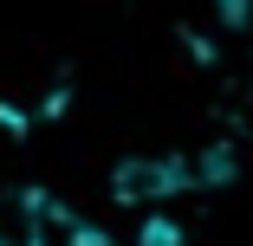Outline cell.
Listing matches in <instances>:
<instances>
[{
    "label": "cell",
    "mask_w": 253,
    "mask_h": 246,
    "mask_svg": "<svg viewBox=\"0 0 253 246\" xmlns=\"http://www.w3.org/2000/svg\"><path fill=\"white\" fill-rule=\"evenodd\" d=\"M0 246H13V240H7V233H0Z\"/></svg>",
    "instance_id": "cell-2"
},
{
    "label": "cell",
    "mask_w": 253,
    "mask_h": 246,
    "mask_svg": "<svg viewBox=\"0 0 253 246\" xmlns=\"http://www.w3.org/2000/svg\"><path fill=\"white\" fill-rule=\"evenodd\" d=\"M188 181H195V169L175 162V156H130L111 175V194H117L124 208H163L169 194H182Z\"/></svg>",
    "instance_id": "cell-1"
}]
</instances>
